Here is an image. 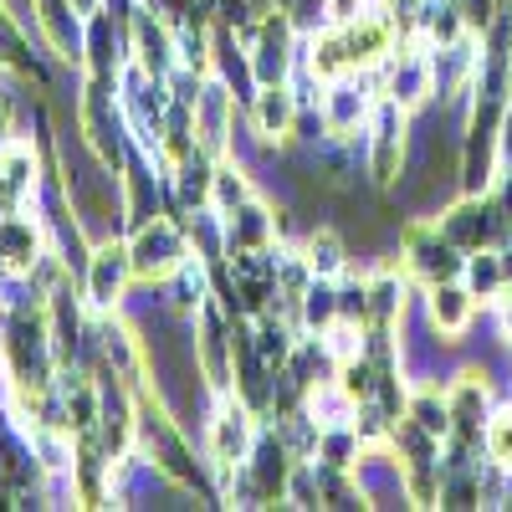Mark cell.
Segmentation results:
<instances>
[{"instance_id":"1","label":"cell","mask_w":512,"mask_h":512,"mask_svg":"<svg viewBox=\"0 0 512 512\" xmlns=\"http://www.w3.org/2000/svg\"><path fill=\"white\" fill-rule=\"evenodd\" d=\"M0 364H6V379L21 384V390H52L62 359H57V338H52L47 303H41V308H16V313L6 318Z\"/></svg>"},{"instance_id":"2","label":"cell","mask_w":512,"mask_h":512,"mask_svg":"<svg viewBox=\"0 0 512 512\" xmlns=\"http://www.w3.org/2000/svg\"><path fill=\"white\" fill-rule=\"evenodd\" d=\"M128 256H134L139 282H169L190 262V226L154 210V216L134 221V231H128Z\"/></svg>"},{"instance_id":"3","label":"cell","mask_w":512,"mask_h":512,"mask_svg":"<svg viewBox=\"0 0 512 512\" xmlns=\"http://www.w3.org/2000/svg\"><path fill=\"white\" fill-rule=\"evenodd\" d=\"M405 154H410V113L390 98H379L369 128H364V169L379 190H395L405 180Z\"/></svg>"},{"instance_id":"4","label":"cell","mask_w":512,"mask_h":512,"mask_svg":"<svg viewBox=\"0 0 512 512\" xmlns=\"http://www.w3.org/2000/svg\"><path fill=\"white\" fill-rule=\"evenodd\" d=\"M256 410L241 400V395H216V405H210L205 415V456L210 466H216V477L236 472V466L251 456L256 446Z\"/></svg>"},{"instance_id":"5","label":"cell","mask_w":512,"mask_h":512,"mask_svg":"<svg viewBox=\"0 0 512 512\" xmlns=\"http://www.w3.org/2000/svg\"><path fill=\"white\" fill-rule=\"evenodd\" d=\"M241 47H246L256 88H262V82H287L297 57H303V52H297V47H303V31H297L292 16H282V11H262L256 26L241 36Z\"/></svg>"},{"instance_id":"6","label":"cell","mask_w":512,"mask_h":512,"mask_svg":"<svg viewBox=\"0 0 512 512\" xmlns=\"http://www.w3.org/2000/svg\"><path fill=\"white\" fill-rule=\"evenodd\" d=\"M374 108H379V93L369 88V72H344V77L323 82L318 123H323V134H333V139H354V134L369 128Z\"/></svg>"},{"instance_id":"7","label":"cell","mask_w":512,"mask_h":512,"mask_svg":"<svg viewBox=\"0 0 512 512\" xmlns=\"http://www.w3.org/2000/svg\"><path fill=\"white\" fill-rule=\"evenodd\" d=\"M134 282H139V277H134V256H128V241H118V236L98 241L93 256H88V267H82V297H88V308L118 313Z\"/></svg>"},{"instance_id":"8","label":"cell","mask_w":512,"mask_h":512,"mask_svg":"<svg viewBox=\"0 0 512 512\" xmlns=\"http://www.w3.org/2000/svg\"><path fill=\"white\" fill-rule=\"evenodd\" d=\"M400 267H405L415 282L431 287V282H451V277H461V267H466V251H456L436 221H415V226H405Z\"/></svg>"},{"instance_id":"9","label":"cell","mask_w":512,"mask_h":512,"mask_svg":"<svg viewBox=\"0 0 512 512\" xmlns=\"http://www.w3.org/2000/svg\"><path fill=\"white\" fill-rule=\"evenodd\" d=\"M236 113H241L236 93L226 88L216 72H210V77H205V88H200V98L190 103V118H195V149L210 154V159H231Z\"/></svg>"},{"instance_id":"10","label":"cell","mask_w":512,"mask_h":512,"mask_svg":"<svg viewBox=\"0 0 512 512\" xmlns=\"http://www.w3.org/2000/svg\"><path fill=\"white\" fill-rule=\"evenodd\" d=\"M446 410H451V436L456 446H482L487 415H492V379L487 369H461L446 384Z\"/></svg>"},{"instance_id":"11","label":"cell","mask_w":512,"mask_h":512,"mask_svg":"<svg viewBox=\"0 0 512 512\" xmlns=\"http://www.w3.org/2000/svg\"><path fill=\"white\" fill-rule=\"evenodd\" d=\"M31 21L62 62L82 67V52H88V16H82L72 0H31Z\"/></svg>"},{"instance_id":"12","label":"cell","mask_w":512,"mask_h":512,"mask_svg":"<svg viewBox=\"0 0 512 512\" xmlns=\"http://www.w3.org/2000/svg\"><path fill=\"white\" fill-rule=\"evenodd\" d=\"M47 256V226L26 210L0 216V277H31Z\"/></svg>"},{"instance_id":"13","label":"cell","mask_w":512,"mask_h":512,"mask_svg":"<svg viewBox=\"0 0 512 512\" xmlns=\"http://www.w3.org/2000/svg\"><path fill=\"white\" fill-rule=\"evenodd\" d=\"M246 118H251V134L262 144H282L287 134H297V118H303L297 88L292 82H262L246 103Z\"/></svg>"},{"instance_id":"14","label":"cell","mask_w":512,"mask_h":512,"mask_svg":"<svg viewBox=\"0 0 512 512\" xmlns=\"http://www.w3.org/2000/svg\"><path fill=\"white\" fill-rule=\"evenodd\" d=\"M472 318H477V297L461 277L425 287V323H431V333L441 338V344H456V338L472 328Z\"/></svg>"},{"instance_id":"15","label":"cell","mask_w":512,"mask_h":512,"mask_svg":"<svg viewBox=\"0 0 512 512\" xmlns=\"http://www.w3.org/2000/svg\"><path fill=\"white\" fill-rule=\"evenodd\" d=\"M405 292H410V272L405 267H379L374 277H364L369 328L374 333H400V323H405Z\"/></svg>"},{"instance_id":"16","label":"cell","mask_w":512,"mask_h":512,"mask_svg":"<svg viewBox=\"0 0 512 512\" xmlns=\"http://www.w3.org/2000/svg\"><path fill=\"white\" fill-rule=\"evenodd\" d=\"M221 226H226V251H272L277 246V210L267 205V200H246V205H236L231 216H221Z\"/></svg>"},{"instance_id":"17","label":"cell","mask_w":512,"mask_h":512,"mask_svg":"<svg viewBox=\"0 0 512 512\" xmlns=\"http://www.w3.org/2000/svg\"><path fill=\"white\" fill-rule=\"evenodd\" d=\"M461 282L472 287V297H477V303H497V297H502V287L512 282L507 251H502V246H482V251H466Z\"/></svg>"},{"instance_id":"18","label":"cell","mask_w":512,"mask_h":512,"mask_svg":"<svg viewBox=\"0 0 512 512\" xmlns=\"http://www.w3.org/2000/svg\"><path fill=\"white\" fill-rule=\"evenodd\" d=\"M297 256L308 262L313 277H328V282L349 277V246H344V236H338L333 226H313L303 236V246H297Z\"/></svg>"},{"instance_id":"19","label":"cell","mask_w":512,"mask_h":512,"mask_svg":"<svg viewBox=\"0 0 512 512\" xmlns=\"http://www.w3.org/2000/svg\"><path fill=\"white\" fill-rule=\"evenodd\" d=\"M0 67L16 72V77H31V82H47L41 67H36V57H31V41H26V31H21V21H16V11L6 6V0H0Z\"/></svg>"},{"instance_id":"20","label":"cell","mask_w":512,"mask_h":512,"mask_svg":"<svg viewBox=\"0 0 512 512\" xmlns=\"http://www.w3.org/2000/svg\"><path fill=\"white\" fill-rule=\"evenodd\" d=\"M405 420H415L420 431H431L436 441H446L451 436V410H446V390H441V384H420V390H410Z\"/></svg>"},{"instance_id":"21","label":"cell","mask_w":512,"mask_h":512,"mask_svg":"<svg viewBox=\"0 0 512 512\" xmlns=\"http://www.w3.org/2000/svg\"><path fill=\"white\" fill-rule=\"evenodd\" d=\"M256 190H251V175L236 164V159H216V180H210V210L216 216H231L236 205H246Z\"/></svg>"},{"instance_id":"22","label":"cell","mask_w":512,"mask_h":512,"mask_svg":"<svg viewBox=\"0 0 512 512\" xmlns=\"http://www.w3.org/2000/svg\"><path fill=\"white\" fill-rule=\"evenodd\" d=\"M482 456L492 461V472L512 477V400L507 405H492L487 431H482Z\"/></svg>"},{"instance_id":"23","label":"cell","mask_w":512,"mask_h":512,"mask_svg":"<svg viewBox=\"0 0 512 512\" xmlns=\"http://www.w3.org/2000/svg\"><path fill=\"white\" fill-rule=\"evenodd\" d=\"M282 16H292L297 31H318L328 21V0H272Z\"/></svg>"},{"instance_id":"24","label":"cell","mask_w":512,"mask_h":512,"mask_svg":"<svg viewBox=\"0 0 512 512\" xmlns=\"http://www.w3.org/2000/svg\"><path fill=\"white\" fill-rule=\"evenodd\" d=\"M497 333L512 344V282L502 287V297H497Z\"/></svg>"},{"instance_id":"25","label":"cell","mask_w":512,"mask_h":512,"mask_svg":"<svg viewBox=\"0 0 512 512\" xmlns=\"http://www.w3.org/2000/svg\"><path fill=\"white\" fill-rule=\"evenodd\" d=\"M6 139H11V103L0 98V144H6Z\"/></svg>"},{"instance_id":"26","label":"cell","mask_w":512,"mask_h":512,"mask_svg":"<svg viewBox=\"0 0 512 512\" xmlns=\"http://www.w3.org/2000/svg\"><path fill=\"white\" fill-rule=\"evenodd\" d=\"M72 6H77L82 16H93V11H103V0H72Z\"/></svg>"}]
</instances>
